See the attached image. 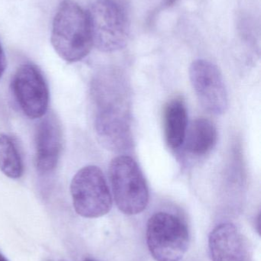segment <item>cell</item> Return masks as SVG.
<instances>
[{"instance_id": "obj_10", "label": "cell", "mask_w": 261, "mask_h": 261, "mask_svg": "<svg viewBox=\"0 0 261 261\" xmlns=\"http://www.w3.org/2000/svg\"><path fill=\"white\" fill-rule=\"evenodd\" d=\"M208 246L212 261H244L246 256L243 236L231 223L216 226L210 234Z\"/></svg>"}, {"instance_id": "obj_15", "label": "cell", "mask_w": 261, "mask_h": 261, "mask_svg": "<svg viewBox=\"0 0 261 261\" xmlns=\"http://www.w3.org/2000/svg\"><path fill=\"white\" fill-rule=\"evenodd\" d=\"M177 0H164L163 1V7H170V6H173Z\"/></svg>"}, {"instance_id": "obj_16", "label": "cell", "mask_w": 261, "mask_h": 261, "mask_svg": "<svg viewBox=\"0 0 261 261\" xmlns=\"http://www.w3.org/2000/svg\"><path fill=\"white\" fill-rule=\"evenodd\" d=\"M0 261H9L0 253Z\"/></svg>"}, {"instance_id": "obj_2", "label": "cell", "mask_w": 261, "mask_h": 261, "mask_svg": "<svg viewBox=\"0 0 261 261\" xmlns=\"http://www.w3.org/2000/svg\"><path fill=\"white\" fill-rule=\"evenodd\" d=\"M51 41L60 58L68 63L84 59L93 47L88 16L78 3H60L52 22Z\"/></svg>"}, {"instance_id": "obj_6", "label": "cell", "mask_w": 261, "mask_h": 261, "mask_svg": "<svg viewBox=\"0 0 261 261\" xmlns=\"http://www.w3.org/2000/svg\"><path fill=\"white\" fill-rule=\"evenodd\" d=\"M70 189L74 208L82 217H101L111 210L110 189L102 170L97 166H86L78 170Z\"/></svg>"}, {"instance_id": "obj_4", "label": "cell", "mask_w": 261, "mask_h": 261, "mask_svg": "<svg viewBox=\"0 0 261 261\" xmlns=\"http://www.w3.org/2000/svg\"><path fill=\"white\" fill-rule=\"evenodd\" d=\"M110 179L116 206L123 213L133 216L147 208L148 187L133 158L127 155L113 158L110 165Z\"/></svg>"}, {"instance_id": "obj_3", "label": "cell", "mask_w": 261, "mask_h": 261, "mask_svg": "<svg viewBox=\"0 0 261 261\" xmlns=\"http://www.w3.org/2000/svg\"><path fill=\"white\" fill-rule=\"evenodd\" d=\"M93 46L103 52L125 47L130 22L124 8L114 0H96L87 12Z\"/></svg>"}, {"instance_id": "obj_12", "label": "cell", "mask_w": 261, "mask_h": 261, "mask_svg": "<svg viewBox=\"0 0 261 261\" xmlns=\"http://www.w3.org/2000/svg\"><path fill=\"white\" fill-rule=\"evenodd\" d=\"M218 132L209 119L199 118L192 122L185 135V147L188 153L196 156L208 154L217 143Z\"/></svg>"}, {"instance_id": "obj_1", "label": "cell", "mask_w": 261, "mask_h": 261, "mask_svg": "<svg viewBox=\"0 0 261 261\" xmlns=\"http://www.w3.org/2000/svg\"><path fill=\"white\" fill-rule=\"evenodd\" d=\"M116 75H99L92 86L97 106L95 128L102 143L113 150H125L131 144L125 89Z\"/></svg>"}, {"instance_id": "obj_11", "label": "cell", "mask_w": 261, "mask_h": 261, "mask_svg": "<svg viewBox=\"0 0 261 261\" xmlns=\"http://www.w3.org/2000/svg\"><path fill=\"white\" fill-rule=\"evenodd\" d=\"M163 124L169 147L179 148L183 144L188 129V113L182 99L176 98L167 103L164 110Z\"/></svg>"}, {"instance_id": "obj_7", "label": "cell", "mask_w": 261, "mask_h": 261, "mask_svg": "<svg viewBox=\"0 0 261 261\" xmlns=\"http://www.w3.org/2000/svg\"><path fill=\"white\" fill-rule=\"evenodd\" d=\"M14 97L20 110L29 119L42 118L49 104V86L42 72L35 64L18 67L12 81Z\"/></svg>"}, {"instance_id": "obj_13", "label": "cell", "mask_w": 261, "mask_h": 261, "mask_svg": "<svg viewBox=\"0 0 261 261\" xmlns=\"http://www.w3.org/2000/svg\"><path fill=\"white\" fill-rule=\"evenodd\" d=\"M0 170L11 179H19L24 173L21 153L13 138L0 135Z\"/></svg>"}, {"instance_id": "obj_14", "label": "cell", "mask_w": 261, "mask_h": 261, "mask_svg": "<svg viewBox=\"0 0 261 261\" xmlns=\"http://www.w3.org/2000/svg\"><path fill=\"white\" fill-rule=\"evenodd\" d=\"M6 67V55H5L4 50L0 44V78L3 76Z\"/></svg>"}, {"instance_id": "obj_17", "label": "cell", "mask_w": 261, "mask_h": 261, "mask_svg": "<svg viewBox=\"0 0 261 261\" xmlns=\"http://www.w3.org/2000/svg\"><path fill=\"white\" fill-rule=\"evenodd\" d=\"M84 261H93V260H89V259H87V260H85Z\"/></svg>"}, {"instance_id": "obj_9", "label": "cell", "mask_w": 261, "mask_h": 261, "mask_svg": "<svg viewBox=\"0 0 261 261\" xmlns=\"http://www.w3.org/2000/svg\"><path fill=\"white\" fill-rule=\"evenodd\" d=\"M35 167L41 175L56 168L62 148V130L58 118L49 113L37 125L35 135Z\"/></svg>"}, {"instance_id": "obj_5", "label": "cell", "mask_w": 261, "mask_h": 261, "mask_svg": "<svg viewBox=\"0 0 261 261\" xmlns=\"http://www.w3.org/2000/svg\"><path fill=\"white\" fill-rule=\"evenodd\" d=\"M147 242L156 261H179L188 250L189 233L180 218L168 213H158L149 219Z\"/></svg>"}, {"instance_id": "obj_8", "label": "cell", "mask_w": 261, "mask_h": 261, "mask_svg": "<svg viewBox=\"0 0 261 261\" xmlns=\"http://www.w3.org/2000/svg\"><path fill=\"white\" fill-rule=\"evenodd\" d=\"M189 76L202 107L212 114L225 113L228 107V92L217 66L206 60H196L190 66Z\"/></svg>"}]
</instances>
